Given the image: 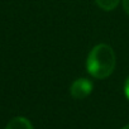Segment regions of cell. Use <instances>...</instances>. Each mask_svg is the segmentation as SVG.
Here are the masks:
<instances>
[{
  "label": "cell",
  "mask_w": 129,
  "mask_h": 129,
  "mask_svg": "<svg viewBox=\"0 0 129 129\" xmlns=\"http://www.w3.org/2000/svg\"><path fill=\"white\" fill-rule=\"evenodd\" d=\"M115 53L109 44H96L89 53L86 59V70L95 79L109 77L115 69Z\"/></svg>",
  "instance_id": "1"
},
{
  "label": "cell",
  "mask_w": 129,
  "mask_h": 129,
  "mask_svg": "<svg viewBox=\"0 0 129 129\" xmlns=\"http://www.w3.org/2000/svg\"><path fill=\"white\" fill-rule=\"evenodd\" d=\"M92 82L89 79H76L70 86V94L74 99H85L92 92Z\"/></svg>",
  "instance_id": "2"
},
{
  "label": "cell",
  "mask_w": 129,
  "mask_h": 129,
  "mask_svg": "<svg viewBox=\"0 0 129 129\" xmlns=\"http://www.w3.org/2000/svg\"><path fill=\"white\" fill-rule=\"evenodd\" d=\"M5 129H33L32 123L24 116L13 118L5 126Z\"/></svg>",
  "instance_id": "3"
},
{
  "label": "cell",
  "mask_w": 129,
  "mask_h": 129,
  "mask_svg": "<svg viewBox=\"0 0 129 129\" xmlns=\"http://www.w3.org/2000/svg\"><path fill=\"white\" fill-rule=\"evenodd\" d=\"M95 2L100 9H103L105 12H110L118 7L120 0H95Z\"/></svg>",
  "instance_id": "4"
},
{
  "label": "cell",
  "mask_w": 129,
  "mask_h": 129,
  "mask_svg": "<svg viewBox=\"0 0 129 129\" xmlns=\"http://www.w3.org/2000/svg\"><path fill=\"white\" fill-rule=\"evenodd\" d=\"M124 92H125L126 99L129 100V77L125 80V84H124Z\"/></svg>",
  "instance_id": "5"
},
{
  "label": "cell",
  "mask_w": 129,
  "mask_h": 129,
  "mask_svg": "<svg viewBox=\"0 0 129 129\" xmlns=\"http://www.w3.org/2000/svg\"><path fill=\"white\" fill-rule=\"evenodd\" d=\"M123 8H124L125 13L129 15V0H123Z\"/></svg>",
  "instance_id": "6"
},
{
  "label": "cell",
  "mask_w": 129,
  "mask_h": 129,
  "mask_svg": "<svg viewBox=\"0 0 129 129\" xmlns=\"http://www.w3.org/2000/svg\"><path fill=\"white\" fill-rule=\"evenodd\" d=\"M121 129H129V124H128V125H125V126H123Z\"/></svg>",
  "instance_id": "7"
}]
</instances>
